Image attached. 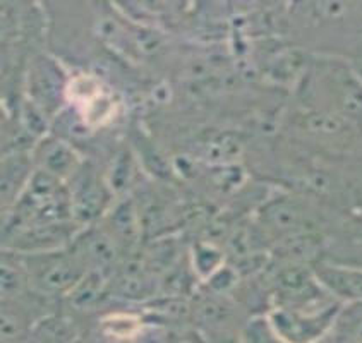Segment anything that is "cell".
Returning a JSON list of instances; mask_svg holds the SVG:
<instances>
[{"label": "cell", "mask_w": 362, "mask_h": 343, "mask_svg": "<svg viewBox=\"0 0 362 343\" xmlns=\"http://www.w3.org/2000/svg\"><path fill=\"white\" fill-rule=\"evenodd\" d=\"M18 257L26 273L28 289L40 297H66L88 273L71 248L50 252L18 254Z\"/></svg>", "instance_id": "obj_1"}, {"label": "cell", "mask_w": 362, "mask_h": 343, "mask_svg": "<svg viewBox=\"0 0 362 343\" xmlns=\"http://www.w3.org/2000/svg\"><path fill=\"white\" fill-rule=\"evenodd\" d=\"M341 309L344 304L315 310L272 308L267 318L285 343H321L332 333Z\"/></svg>", "instance_id": "obj_2"}, {"label": "cell", "mask_w": 362, "mask_h": 343, "mask_svg": "<svg viewBox=\"0 0 362 343\" xmlns=\"http://www.w3.org/2000/svg\"><path fill=\"white\" fill-rule=\"evenodd\" d=\"M320 88L332 103L329 112L349 122H362V78L354 69L339 62H325L320 67Z\"/></svg>", "instance_id": "obj_3"}, {"label": "cell", "mask_w": 362, "mask_h": 343, "mask_svg": "<svg viewBox=\"0 0 362 343\" xmlns=\"http://www.w3.org/2000/svg\"><path fill=\"white\" fill-rule=\"evenodd\" d=\"M67 187L71 194L72 216L76 221L90 225L105 213L110 203L112 189L108 187L107 179H102L91 165L83 163Z\"/></svg>", "instance_id": "obj_4"}, {"label": "cell", "mask_w": 362, "mask_h": 343, "mask_svg": "<svg viewBox=\"0 0 362 343\" xmlns=\"http://www.w3.org/2000/svg\"><path fill=\"white\" fill-rule=\"evenodd\" d=\"M71 251L78 256L88 272H98L110 280L119 266V244L107 228L90 225L76 233L71 242Z\"/></svg>", "instance_id": "obj_5"}, {"label": "cell", "mask_w": 362, "mask_h": 343, "mask_svg": "<svg viewBox=\"0 0 362 343\" xmlns=\"http://www.w3.org/2000/svg\"><path fill=\"white\" fill-rule=\"evenodd\" d=\"M313 272L320 285L340 304H362V266L320 261L313 266Z\"/></svg>", "instance_id": "obj_6"}, {"label": "cell", "mask_w": 362, "mask_h": 343, "mask_svg": "<svg viewBox=\"0 0 362 343\" xmlns=\"http://www.w3.org/2000/svg\"><path fill=\"white\" fill-rule=\"evenodd\" d=\"M67 93V83L62 71L47 57H38L31 69L30 95L31 105H35L43 115H50L59 110Z\"/></svg>", "instance_id": "obj_7"}, {"label": "cell", "mask_w": 362, "mask_h": 343, "mask_svg": "<svg viewBox=\"0 0 362 343\" xmlns=\"http://www.w3.org/2000/svg\"><path fill=\"white\" fill-rule=\"evenodd\" d=\"M76 228L71 227V221L60 223H42L24 227L11 233V244L18 254L50 252L66 249L76 237Z\"/></svg>", "instance_id": "obj_8"}, {"label": "cell", "mask_w": 362, "mask_h": 343, "mask_svg": "<svg viewBox=\"0 0 362 343\" xmlns=\"http://www.w3.org/2000/svg\"><path fill=\"white\" fill-rule=\"evenodd\" d=\"M259 223L263 236L272 233L284 240L297 233H305L309 221L305 208L299 201L292 197H276L263 206Z\"/></svg>", "instance_id": "obj_9"}, {"label": "cell", "mask_w": 362, "mask_h": 343, "mask_svg": "<svg viewBox=\"0 0 362 343\" xmlns=\"http://www.w3.org/2000/svg\"><path fill=\"white\" fill-rule=\"evenodd\" d=\"M33 160L38 170L50 173L62 182L71 180L83 165L78 151L64 141V137L57 136H48L40 141Z\"/></svg>", "instance_id": "obj_10"}, {"label": "cell", "mask_w": 362, "mask_h": 343, "mask_svg": "<svg viewBox=\"0 0 362 343\" xmlns=\"http://www.w3.org/2000/svg\"><path fill=\"white\" fill-rule=\"evenodd\" d=\"M191 318L198 322L199 332H210L213 337H230L235 313L227 296H218L208 290L204 296L191 302Z\"/></svg>", "instance_id": "obj_11"}, {"label": "cell", "mask_w": 362, "mask_h": 343, "mask_svg": "<svg viewBox=\"0 0 362 343\" xmlns=\"http://www.w3.org/2000/svg\"><path fill=\"white\" fill-rule=\"evenodd\" d=\"M78 338L79 330L71 318L45 314L33 322L23 343H72Z\"/></svg>", "instance_id": "obj_12"}, {"label": "cell", "mask_w": 362, "mask_h": 343, "mask_svg": "<svg viewBox=\"0 0 362 343\" xmlns=\"http://www.w3.org/2000/svg\"><path fill=\"white\" fill-rule=\"evenodd\" d=\"M35 160L31 158L26 153H16V155L9 156V160L4 161L2 165V199L4 204L16 203L26 189L28 182H30L31 175L35 170L31 165Z\"/></svg>", "instance_id": "obj_13"}, {"label": "cell", "mask_w": 362, "mask_h": 343, "mask_svg": "<svg viewBox=\"0 0 362 343\" xmlns=\"http://www.w3.org/2000/svg\"><path fill=\"white\" fill-rule=\"evenodd\" d=\"M110 292L108 278L98 272H88L74 289L67 293L69 304L78 310H90L102 304V298Z\"/></svg>", "instance_id": "obj_14"}, {"label": "cell", "mask_w": 362, "mask_h": 343, "mask_svg": "<svg viewBox=\"0 0 362 343\" xmlns=\"http://www.w3.org/2000/svg\"><path fill=\"white\" fill-rule=\"evenodd\" d=\"M103 337L117 343L134 342L146 330L143 316L132 313H112L100 321Z\"/></svg>", "instance_id": "obj_15"}, {"label": "cell", "mask_w": 362, "mask_h": 343, "mask_svg": "<svg viewBox=\"0 0 362 343\" xmlns=\"http://www.w3.org/2000/svg\"><path fill=\"white\" fill-rule=\"evenodd\" d=\"M107 232L117 240V244H131L138 236V216L132 201H120L110 209L107 218Z\"/></svg>", "instance_id": "obj_16"}, {"label": "cell", "mask_w": 362, "mask_h": 343, "mask_svg": "<svg viewBox=\"0 0 362 343\" xmlns=\"http://www.w3.org/2000/svg\"><path fill=\"white\" fill-rule=\"evenodd\" d=\"M327 340L329 343H362V304L344 306Z\"/></svg>", "instance_id": "obj_17"}, {"label": "cell", "mask_w": 362, "mask_h": 343, "mask_svg": "<svg viewBox=\"0 0 362 343\" xmlns=\"http://www.w3.org/2000/svg\"><path fill=\"white\" fill-rule=\"evenodd\" d=\"M16 301H2V342L14 343L21 342L30 332L33 322H28V310Z\"/></svg>", "instance_id": "obj_18"}, {"label": "cell", "mask_w": 362, "mask_h": 343, "mask_svg": "<svg viewBox=\"0 0 362 343\" xmlns=\"http://www.w3.org/2000/svg\"><path fill=\"white\" fill-rule=\"evenodd\" d=\"M2 301H16L21 298L28 289L26 273H24L19 257L9 256V261H2Z\"/></svg>", "instance_id": "obj_19"}, {"label": "cell", "mask_w": 362, "mask_h": 343, "mask_svg": "<svg viewBox=\"0 0 362 343\" xmlns=\"http://www.w3.org/2000/svg\"><path fill=\"white\" fill-rule=\"evenodd\" d=\"M223 266V254L215 245L198 244L192 251V272L206 281Z\"/></svg>", "instance_id": "obj_20"}, {"label": "cell", "mask_w": 362, "mask_h": 343, "mask_svg": "<svg viewBox=\"0 0 362 343\" xmlns=\"http://www.w3.org/2000/svg\"><path fill=\"white\" fill-rule=\"evenodd\" d=\"M240 338L244 343H285L272 328L267 314H257L245 322Z\"/></svg>", "instance_id": "obj_21"}, {"label": "cell", "mask_w": 362, "mask_h": 343, "mask_svg": "<svg viewBox=\"0 0 362 343\" xmlns=\"http://www.w3.org/2000/svg\"><path fill=\"white\" fill-rule=\"evenodd\" d=\"M129 175H131V158L127 153L117 156L115 163L112 165L110 173H108L107 184L112 191H119V189L126 187L129 182Z\"/></svg>", "instance_id": "obj_22"}, {"label": "cell", "mask_w": 362, "mask_h": 343, "mask_svg": "<svg viewBox=\"0 0 362 343\" xmlns=\"http://www.w3.org/2000/svg\"><path fill=\"white\" fill-rule=\"evenodd\" d=\"M162 343H210L196 328H175L165 333Z\"/></svg>", "instance_id": "obj_23"}, {"label": "cell", "mask_w": 362, "mask_h": 343, "mask_svg": "<svg viewBox=\"0 0 362 343\" xmlns=\"http://www.w3.org/2000/svg\"><path fill=\"white\" fill-rule=\"evenodd\" d=\"M210 343H244L243 338L235 337V335H230V337H223V338H216Z\"/></svg>", "instance_id": "obj_24"}, {"label": "cell", "mask_w": 362, "mask_h": 343, "mask_svg": "<svg viewBox=\"0 0 362 343\" xmlns=\"http://www.w3.org/2000/svg\"><path fill=\"white\" fill-rule=\"evenodd\" d=\"M72 343H90L88 340H84V338H78V340H74Z\"/></svg>", "instance_id": "obj_25"}]
</instances>
